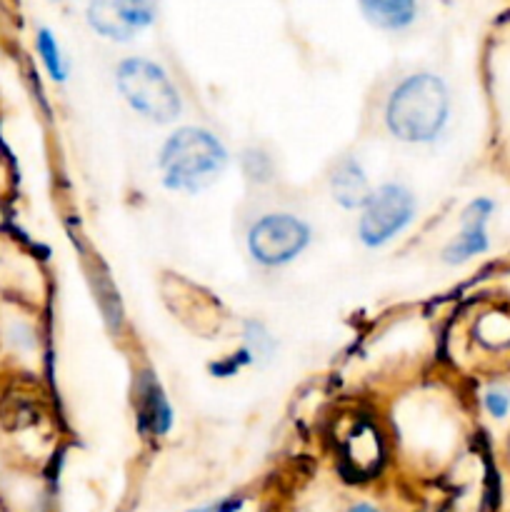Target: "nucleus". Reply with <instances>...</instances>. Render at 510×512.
<instances>
[{
    "mask_svg": "<svg viewBox=\"0 0 510 512\" xmlns=\"http://www.w3.org/2000/svg\"><path fill=\"white\" fill-rule=\"evenodd\" d=\"M448 90L430 73L410 75L393 90L385 108L390 133L405 143H428L448 120Z\"/></svg>",
    "mask_w": 510,
    "mask_h": 512,
    "instance_id": "1",
    "label": "nucleus"
},
{
    "mask_svg": "<svg viewBox=\"0 0 510 512\" xmlns=\"http://www.w3.org/2000/svg\"><path fill=\"white\" fill-rule=\"evenodd\" d=\"M228 165V153L215 135L203 128H180L160 153V170L170 190L208 188Z\"/></svg>",
    "mask_w": 510,
    "mask_h": 512,
    "instance_id": "2",
    "label": "nucleus"
},
{
    "mask_svg": "<svg viewBox=\"0 0 510 512\" xmlns=\"http://www.w3.org/2000/svg\"><path fill=\"white\" fill-rule=\"evenodd\" d=\"M118 88L128 105L145 118L170 123L180 113V98L175 85L160 65L143 58H130L118 68Z\"/></svg>",
    "mask_w": 510,
    "mask_h": 512,
    "instance_id": "3",
    "label": "nucleus"
},
{
    "mask_svg": "<svg viewBox=\"0 0 510 512\" xmlns=\"http://www.w3.org/2000/svg\"><path fill=\"white\" fill-rule=\"evenodd\" d=\"M415 215V198L403 185H383L363 208L358 235L368 248H380L403 233Z\"/></svg>",
    "mask_w": 510,
    "mask_h": 512,
    "instance_id": "4",
    "label": "nucleus"
},
{
    "mask_svg": "<svg viewBox=\"0 0 510 512\" xmlns=\"http://www.w3.org/2000/svg\"><path fill=\"white\" fill-rule=\"evenodd\" d=\"M310 230L293 215H265L250 228L248 250L258 263L285 265L303 253Z\"/></svg>",
    "mask_w": 510,
    "mask_h": 512,
    "instance_id": "5",
    "label": "nucleus"
},
{
    "mask_svg": "<svg viewBox=\"0 0 510 512\" xmlns=\"http://www.w3.org/2000/svg\"><path fill=\"white\" fill-rule=\"evenodd\" d=\"M155 0H90L88 18L98 33L113 40H128L150 25Z\"/></svg>",
    "mask_w": 510,
    "mask_h": 512,
    "instance_id": "6",
    "label": "nucleus"
},
{
    "mask_svg": "<svg viewBox=\"0 0 510 512\" xmlns=\"http://www.w3.org/2000/svg\"><path fill=\"white\" fill-rule=\"evenodd\" d=\"M493 210H495V203L490 198H478L465 208L460 235L448 245V248H445L443 253L445 263L460 265L465 263V260L475 258V255L488 250L490 243H488V230H485V225H488Z\"/></svg>",
    "mask_w": 510,
    "mask_h": 512,
    "instance_id": "7",
    "label": "nucleus"
},
{
    "mask_svg": "<svg viewBox=\"0 0 510 512\" xmlns=\"http://www.w3.org/2000/svg\"><path fill=\"white\" fill-rule=\"evenodd\" d=\"M330 190H333L335 203L343 208H365L373 190H370L368 178H365L363 168L355 158H345L335 165L333 178H330Z\"/></svg>",
    "mask_w": 510,
    "mask_h": 512,
    "instance_id": "8",
    "label": "nucleus"
},
{
    "mask_svg": "<svg viewBox=\"0 0 510 512\" xmlns=\"http://www.w3.org/2000/svg\"><path fill=\"white\" fill-rule=\"evenodd\" d=\"M135 403H138V413H140V423L148 425L155 435L168 433L170 428V405L165 400V395L160 393L158 383L150 378H143L138 383V390H135Z\"/></svg>",
    "mask_w": 510,
    "mask_h": 512,
    "instance_id": "9",
    "label": "nucleus"
},
{
    "mask_svg": "<svg viewBox=\"0 0 510 512\" xmlns=\"http://www.w3.org/2000/svg\"><path fill=\"white\" fill-rule=\"evenodd\" d=\"M365 18L385 30H400L413 23L415 0H360Z\"/></svg>",
    "mask_w": 510,
    "mask_h": 512,
    "instance_id": "10",
    "label": "nucleus"
},
{
    "mask_svg": "<svg viewBox=\"0 0 510 512\" xmlns=\"http://www.w3.org/2000/svg\"><path fill=\"white\" fill-rule=\"evenodd\" d=\"M38 53L40 58H43V65L48 68L50 78L65 80V65H63V58H60L58 43H55V38L48 33V30H40L38 33Z\"/></svg>",
    "mask_w": 510,
    "mask_h": 512,
    "instance_id": "11",
    "label": "nucleus"
},
{
    "mask_svg": "<svg viewBox=\"0 0 510 512\" xmlns=\"http://www.w3.org/2000/svg\"><path fill=\"white\" fill-rule=\"evenodd\" d=\"M483 403H485V410H488L495 420H503L505 415L510 413V390L495 385V388H490L488 393H485Z\"/></svg>",
    "mask_w": 510,
    "mask_h": 512,
    "instance_id": "12",
    "label": "nucleus"
},
{
    "mask_svg": "<svg viewBox=\"0 0 510 512\" xmlns=\"http://www.w3.org/2000/svg\"><path fill=\"white\" fill-rule=\"evenodd\" d=\"M348 512H378V510L370 508V505H355V508H350Z\"/></svg>",
    "mask_w": 510,
    "mask_h": 512,
    "instance_id": "13",
    "label": "nucleus"
}]
</instances>
